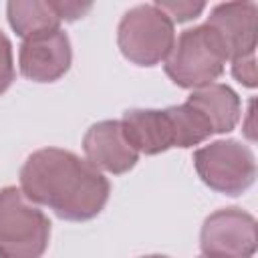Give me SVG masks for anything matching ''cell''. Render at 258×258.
Returning <instances> with one entry per match:
<instances>
[{
	"mask_svg": "<svg viewBox=\"0 0 258 258\" xmlns=\"http://www.w3.org/2000/svg\"><path fill=\"white\" fill-rule=\"evenodd\" d=\"M18 177L22 194L32 204L46 206L67 222L97 218L111 194L109 179L97 167L60 147L32 151Z\"/></svg>",
	"mask_w": 258,
	"mask_h": 258,
	"instance_id": "6da1fadb",
	"label": "cell"
},
{
	"mask_svg": "<svg viewBox=\"0 0 258 258\" xmlns=\"http://www.w3.org/2000/svg\"><path fill=\"white\" fill-rule=\"evenodd\" d=\"M228 52L224 40L210 24L185 28L165 58V75L181 89H202L224 73Z\"/></svg>",
	"mask_w": 258,
	"mask_h": 258,
	"instance_id": "7a4b0ae2",
	"label": "cell"
},
{
	"mask_svg": "<svg viewBox=\"0 0 258 258\" xmlns=\"http://www.w3.org/2000/svg\"><path fill=\"white\" fill-rule=\"evenodd\" d=\"M50 240L48 216L20 187L0 189V258H42Z\"/></svg>",
	"mask_w": 258,
	"mask_h": 258,
	"instance_id": "3957f363",
	"label": "cell"
},
{
	"mask_svg": "<svg viewBox=\"0 0 258 258\" xmlns=\"http://www.w3.org/2000/svg\"><path fill=\"white\" fill-rule=\"evenodd\" d=\"M117 44L129 62L155 67L169 56L175 44V28L171 18L155 4H137L121 16Z\"/></svg>",
	"mask_w": 258,
	"mask_h": 258,
	"instance_id": "277c9868",
	"label": "cell"
},
{
	"mask_svg": "<svg viewBox=\"0 0 258 258\" xmlns=\"http://www.w3.org/2000/svg\"><path fill=\"white\" fill-rule=\"evenodd\" d=\"M198 177L214 191L240 196L256 179L254 151L238 139H218L194 151Z\"/></svg>",
	"mask_w": 258,
	"mask_h": 258,
	"instance_id": "5b68a950",
	"label": "cell"
},
{
	"mask_svg": "<svg viewBox=\"0 0 258 258\" xmlns=\"http://www.w3.org/2000/svg\"><path fill=\"white\" fill-rule=\"evenodd\" d=\"M256 246V218L242 208L216 210L202 224L200 250L206 258H252Z\"/></svg>",
	"mask_w": 258,
	"mask_h": 258,
	"instance_id": "8992f818",
	"label": "cell"
},
{
	"mask_svg": "<svg viewBox=\"0 0 258 258\" xmlns=\"http://www.w3.org/2000/svg\"><path fill=\"white\" fill-rule=\"evenodd\" d=\"M71 40L62 28L22 40L18 48L20 75L34 83L58 81L71 67Z\"/></svg>",
	"mask_w": 258,
	"mask_h": 258,
	"instance_id": "52a82bcc",
	"label": "cell"
},
{
	"mask_svg": "<svg viewBox=\"0 0 258 258\" xmlns=\"http://www.w3.org/2000/svg\"><path fill=\"white\" fill-rule=\"evenodd\" d=\"M83 151L93 167L113 175L127 173L139 159V153L125 137L123 125L117 119L91 125L83 137Z\"/></svg>",
	"mask_w": 258,
	"mask_h": 258,
	"instance_id": "ba28073f",
	"label": "cell"
},
{
	"mask_svg": "<svg viewBox=\"0 0 258 258\" xmlns=\"http://www.w3.org/2000/svg\"><path fill=\"white\" fill-rule=\"evenodd\" d=\"M256 2H222L210 10V24L224 40L228 60L256 54Z\"/></svg>",
	"mask_w": 258,
	"mask_h": 258,
	"instance_id": "9c48e42d",
	"label": "cell"
},
{
	"mask_svg": "<svg viewBox=\"0 0 258 258\" xmlns=\"http://www.w3.org/2000/svg\"><path fill=\"white\" fill-rule=\"evenodd\" d=\"M121 125L137 153L157 155L173 147V127L165 109H129Z\"/></svg>",
	"mask_w": 258,
	"mask_h": 258,
	"instance_id": "30bf717a",
	"label": "cell"
},
{
	"mask_svg": "<svg viewBox=\"0 0 258 258\" xmlns=\"http://www.w3.org/2000/svg\"><path fill=\"white\" fill-rule=\"evenodd\" d=\"M187 103L208 119L214 133H230L236 129L242 117V103L238 93L224 83H212L191 91Z\"/></svg>",
	"mask_w": 258,
	"mask_h": 258,
	"instance_id": "8fae6325",
	"label": "cell"
},
{
	"mask_svg": "<svg viewBox=\"0 0 258 258\" xmlns=\"http://www.w3.org/2000/svg\"><path fill=\"white\" fill-rule=\"evenodd\" d=\"M6 18L10 28L22 40L42 32L58 30L62 22L54 0H12L6 4Z\"/></svg>",
	"mask_w": 258,
	"mask_h": 258,
	"instance_id": "7c38bea8",
	"label": "cell"
},
{
	"mask_svg": "<svg viewBox=\"0 0 258 258\" xmlns=\"http://www.w3.org/2000/svg\"><path fill=\"white\" fill-rule=\"evenodd\" d=\"M173 127V147H194L214 135L208 119L187 101L165 109Z\"/></svg>",
	"mask_w": 258,
	"mask_h": 258,
	"instance_id": "4fadbf2b",
	"label": "cell"
},
{
	"mask_svg": "<svg viewBox=\"0 0 258 258\" xmlns=\"http://www.w3.org/2000/svg\"><path fill=\"white\" fill-rule=\"evenodd\" d=\"M159 10H163L171 22H187L200 16L206 8V2H191V0H157L153 2Z\"/></svg>",
	"mask_w": 258,
	"mask_h": 258,
	"instance_id": "5bb4252c",
	"label": "cell"
},
{
	"mask_svg": "<svg viewBox=\"0 0 258 258\" xmlns=\"http://www.w3.org/2000/svg\"><path fill=\"white\" fill-rule=\"evenodd\" d=\"M14 58H12V44L8 36L0 30V95L8 91L14 81Z\"/></svg>",
	"mask_w": 258,
	"mask_h": 258,
	"instance_id": "9a60e30c",
	"label": "cell"
},
{
	"mask_svg": "<svg viewBox=\"0 0 258 258\" xmlns=\"http://www.w3.org/2000/svg\"><path fill=\"white\" fill-rule=\"evenodd\" d=\"M232 75L244 87L254 89L256 87V81H258L256 79V54H250V56L232 60Z\"/></svg>",
	"mask_w": 258,
	"mask_h": 258,
	"instance_id": "2e32d148",
	"label": "cell"
},
{
	"mask_svg": "<svg viewBox=\"0 0 258 258\" xmlns=\"http://www.w3.org/2000/svg\"><path fill=\"white\" fill-rule=\"evenodd\" d=\"M54 6L60 20H69V22L85 16L93 8L91 2H73V0H54Z\"/></svg>",
	"mask_w": 258,
	"mask_h": 258,
	"instance_id": "e0dca14e",
	"label": "cell"
},
{
	"mask_svg": "<svg viewBox=\"0 0 258 258\" xmlns=\"http://www.w3.org/2000/svg\"><path fill=\"white\" fill-rule=\"evenodd\" d=\"M141 258H169V256H163V254H149V256H141Z\"/></svg>",
	"mask_w": 258,
	"mask_h": 258,
	"instance_id": "ac0fdd59",
	"label": "cell"
},
{
	"mask_svg": "<svg viewBox=\"0 0 258 258\" xmlns=\"http://www.w3.org/2000/svg\"><path fill=\"white\" fill-rule=\"evenodd\" d=\"M198 258H206V256H198Z\"/></svg>",
	"mask_w": 258,
	"mask_h": 258,
	"instance_id": "d6986e66",
	"label": "cell"
}]
</instances>
